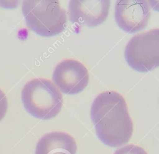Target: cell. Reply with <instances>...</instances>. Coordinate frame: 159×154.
<instances>
[{"label":"cell","instance_id":"6","mask_svg":"<svg viewBox=\"0 0 159 154\" xmlns=\"http://www.w3.org/2000/svg\"><path fill=\"white\" fill-rule=\"evenodd\" d=\"M151 16L147 1L120 0L115 4V19L118 26L128 33L145 28Z\"/></svg>","mask_w":159,"mask_h":154},{"label":"cell","instance_id":"11","mask_svg":"<svg viewBox=\"0 0 159 154\" xmlns=\"http://www.w3.org/2000/svg\"><path fill=\"white\" fill-rule=\"evenodd\" d=\"M147 2L150 7L153 9L159 11V1H147Z\"/></svg>","mask_w":159,"mask_h":154},{"label":"cell","instance_id":"8","mask_svg":"<svg viewBox=\"0 0 159 154\" xmlns=\"http://www.w3.org/2000/svg\"><path fill=\"white\" fill-rule=\"evenodd\" d=\"M77 144L70 134L61 131L46 134L39 140L35 154H76Z\"/></svg>","mask_w":159,"mask_h":154},{"label":"cell","instance_id":"4","mask_svg":"<svg viewBox=\"0 0 159 154\" xmlns=\"http://www.w3.org/2000/svg\"><path fill=\"white\" fill-rule=\"evenodd\" d=\"M128 65L139 72H148L159 66V28L134 35L125 48Z\"/></svg>","mask_w":159,"mask_h":154},{"label":"cell","instance_id":"10","mask_svg":"<svg viewBox=\"0 0 159 154\" xmlns=\"http://www.w3.org/2000/svg\"><path fill=\"white\" fill-rule=\"evenodd\" d=\"M8 107L7 99L4 93L0 89V121L4 117Z\"/></svg>","mask_w":159,"mask_h":154},{"label":"cell","instance_id":"9","mask_svg":"<svg viewBox=\"0 0 159 154\" xmlns=\"http://www.w3.org/2000/svg\"><path fill=\"white\" fill-rule=\"evenodd\" d=\"M114 154H148L141 147L134 144H129L117 149Z\"/></svg>","mask_w":159,"mask_h":154},{"label":"cell","instance_id":"1","mask_svg":"<svg viewBox=\"0 0 159 154\" xmlns=\"http://www.w3.org/2000/svg\"><path fill=\"white\" fill-rule=\"evenodd\" d=\"M91 117L99 139L117 147L127 143L133 132V122L124 97L116 91L100 93L93 102Z\"/></svg>","mask_w":159,"mask_h":154},{"label":"cell","instance_id":"7","mask_svg":"<svg viewBox=\"0 0 159 154\" xmlns=\"http://www.w3.org/2000/svg\"><path fill=\"white\" fill-rule=\"evenodd\" d=\"M110 1L108 0H72L68 5L71 22L88 27H95L107 19Z\"/></svg>","mask_w":159,"mask_h":154},{"label":"cell","instance_id":"2","mask_svg":"<svg viewBox=\"0 0 159 154\" xmlns=\"http://www.w3.org/2000/svg\"><path fill=\"white\" fill-rule=\"evenodd\" d=\"M25 110L35 118L49 120L57 116L63 106V96L48 79L34 78L24 86L21 94Z\"/></svg>","mask_w":159,"mask_h":154},{"label":"cell","instance_id":"5","mask_svg":"<svg viewBox=\"0 0 159 154\" xmlns=\"http://www.w3.org/2000/svg\"><path fill=\"white\" fill-rule=\"evenodd\" d=\"M52 79L58 89L65 94H75L83 91L89 79L88 70L80 61L65 59L55 68Z\"/></svg>","mask_w":159,"mask_h":154},{"label":"cell","instance_id":"3","mask_svg":"<svg viewBox=\"0 0 159 154\" xmlns=\"http://www.w3.org/2000/svg\"><path fill=\"white\" fill-rule=\"evenodd\" d=\"M22 10L29 29L40 35L54 36L66 27V11L58 1L25 0Z\"/></svg>","mask_w":159,"mask_h":154}]
</instances>
